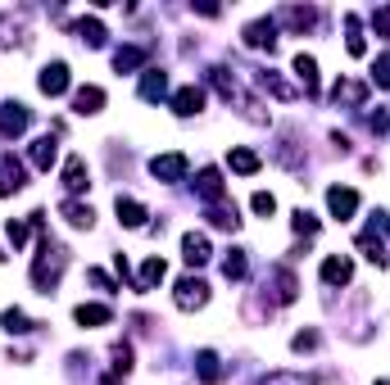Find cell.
Listing matches in <instances>:
<instances>
[{"instance_id": "obj_1", "label": "cell", "mask_w": 390, "mask_h": 385, "mask_svg": "<svg viewBox=\"0 0 390 385\" xmlns=\"http://www.w3.org/2000/svg\"><path fill=\"white\" fill-rule=\"evenodd\" d=\"M150 172L159 181H181V177H186V154H159V159H150Z\"/></svg>"}, {"instance_id": "obj_2", "label": "cell", "mask_w": 390, "mask_h": 385, "mask_svg": "<svg viewBox=\"0 0 390 385\" xmlns=\"http://www.w3.org/2000/svg\"><path fill=\"white\" fill-rule=\"evenodd\" d=\"M204 300H209V285L204 281H195V277L177 281V308H204Z\"/></svg>"}, {"instance_id": "obj_3", "label": "cell", "mask_w": 390, "mask_h": 385, "mask_svg": "<svg viewBox=\"0 0 390 385\" xmlns=\"http://www.w3.org/2000/svg\"><path fill=\"white\" fill-rule=\"evenodd\" d=\"M36 82H41L46 95H64V91H68V64H46Z\"/></svg>"}, {"instance_id": "obj_4", "label": "cell", "mask_w": 390, "mask_h": 385, "mask_svg": "<svg viewBox=\"0 0 390 385\" xmlns=\"http://www.w3.org/2000/svg\"><path fill=\"white\" fill-rule=\"evenodd\" d=\"M327 209H332L336 218H349L359 209V195L349 191V186H332V191H327Z\"/></svg>"}, {"instance_id": "obj_5", "label": "cell", "mask_w": 390, "mask_h": 385, "mask_svg": "<svg viewBox=\"0 0 390 385\" xmlns=\"http://www.w3.org/2000/svg\"><path fill=\"white\" fill-rule=\"evenodd\" d=\"M28 122H32V114L23 105H0V132H5V136H19Z\"/></svg>"}, {"instance_id": "obj_6", "label": "cell", "mask_w": 390, "mask_h": 385, "mask_svg": "<svg viewBox=\"0 0 390 385\" xmlns=\"http://www.w3.org/2000/svg\"><path fill=\"white\" fill-rule=\"evenodd\" d=\"M181 258H186L191 268L209 263V241H204V236H195V231H186V236H181Z\"/></svg>"}, {"instance_id": "obj_7", "label": "cell", "mask_w": 390, "mask_h": 385, "mask_svg": "<svg viewBox=\"0 0 390 385\" xmlns=\"http://www.w3.org/2000/svg\"><path fill=\"white\" fill-rule=\"evenodd\" d=\"M173 109H177L181 118L200 114V109H204V91H200V86H181V91L173 95Z\"/></svg>"}, {"instance_id": "obj_8", "label": "cell", "mask_w": 390, "mask_h": 385, "mask_svg": "<svg viewBox=\"0 0 390 385\" xmlns=\"http://www.w3.org/2000/svg\"><path fill=\"white\" fill-rule=\"evenodd\" d=\"M349 277H354V268H349V258L332 254V258H327V263H322V281H327V285H345Z\"/></svg>"}, {"instance_id": "obj_9", "label": "cell", "mask_w": 390, "mask_h": 385, "mask_svg": "<svg viewBox=\"0 0 390 385\" xmlns=\"http://www.w3.org/2000/svg\"><path fill=\"white\" fill-rule=\"evenodd\" d=\"M100 105H105L100 86H82V91L73 95V109H78V114H100Z\"/></svg>"}, {"instance_id": "obj_10", "label": "cell", "mask_w": 390, "mask_h": 385, "mask_svg": "<svg viewBox=\"0 0 390 385\" xmlns=\"http://www.w3.org/2000/svg\"><path fill=\"white\" fill-rule=\"evenodd\" d=\"M359 250H363V258H368V263L386 268V245L376 241V231H363V236H359Z\"/></svg>"}, {"instance_id": "obj_11", "label": "cell", "mask_w": 390, "mask_h": 385, "mask_svg": "<svg viewBox=\"0 0 390 385\" xmlns=\"http://www.w3.org/2000/svg\"><path fill=\"white\" fill-rule=\"evenodd\" d=\"M164 91H168V78H164L159 68H145V78H141V95H145V100H159Z\"/></svg>"}, {"instance_id": "obj_12", "label": "cell", "mask_w": 390, "mask_h": 385, "mask_svg": "<svg viewBox=\"0 0 390 385\" xmlns=\"http://www.w3.org/2000/svg\"><path fill=\"white\" fill-rule=\"evenodd\" d=\"M295 78L304 82V91H309V95L318 91V64H313L309 55H295Z\"/></svg>"}, {"instance_id": "obj_13", "label": "cell", "mask_w": 390, "mask_h": 385, "mask_svg": "<svg viewBox=\"0 0 390 385\" xmlns=\"http://www.w3.org/2000/svg\"><path fill=\"white\" fill-rule=\"evenodd\" d=\"M273 32H277V23H273V19H263V23H250V28H246V41H250V46H273V41H277Z\"/></svg>"}, {"instance_id": "obj_14", "label": "cell", "mask_w": 390, "mask_h": 385, "mask_svg": "<svg viewBox=\"0 0 390 385\" xmlns=\"http://www.w3.org/2000/svg\"><path fill=\"white\" fill-rule=\"evenodd\" d=\"M73 317H78L82 327H105V322H109V308H105V304H78V313H73Z\"/></svg>"}, {"instance_id": "obj_15", "label": "cell", "mask_w": 390, "mask_h": 385, "mask_svg": "<svg viewBox=\"0 0 390 385\" xmlns=\"http://www.w3.org/2000/svg\"><path fill=\"white\" fill-rule=\"evenodd\" d=\"M200 195H204V200H223V172H218V168L200 172Z\"/></svg>"}, {"instance_id": "obj_16", "label": "cell", "mask_w": 390, "mask_h": 385, "mask_svg": "<svg viewBox=\"0 0 390 385\" xmlns=\"http://www.w3.org/2000/svg\"><path fill=\"white\" fill-rule=\"evenodd\" d=\"M55 154H59L55 136H41V141L32 145V164H36V168H51V164H55Z\"/></svg>"}, {"instance_id": "obj_17", "label": "cell", "mask_w": 390, "mask_h": 385, "mask_svg": "<svg viewBox=\"0 0 390 385\" xmlns=\"http://www.w3.org/2000/svg\"><path fill=\"white\" fill-rule=\"evenodd\" d=\"M64 186H68V191H82V186H87V164H82L78 154L64 164Z\"/></svg>"}, {"instance_id": "obj_18", "label": "cell", "mask_w": 390, "mask_h": 385, "mask_svg": "<svg viewBox=\"0 0 390 385\" xmlns=\"http://www.w3.org/2000/svg\"><path fill=\"white\" fill-rule=\"evenodd\" d=\"M168 277V268H164V258H150V263L141 268V281H137V290H150V285H159Z\"/></svg>"}, {"instance_id": "obj_19", "label": "cell", "mask_w": 390, "mask_h": 385, "mask_svg": "<svg viewBox=\"0 0 390 385\" xmlns=\"http://www.w3.org/2000/svg\"><path fill=\"white\" fill-rule=\"evenodd\" d=\"M118 222H123V227H141V222H145V209H141L137 200H123V195H118Z\"/></svg>"}, {"instance_id": "obj_20", "label": "cell", "mask_w": 390, "mask_h": 385, "mask_svg": "<svg viewBox=\"0 0 390 385\" xmlns=\"http://www.w3.org/2000/svg\"><path fill=\"white\" fill-rule=\"evenodd\" d=\"M227 164H231V172H246V177H250V172H259V154H254V150H231Z\"/></svg>"}, {"instance_id": "obj_21", "label": "cell", "mask_w": 390, "mask_h": 385, "mask_svg": "<svg viewBox=\"0 0 390 385\" xmlns=\"http://www.w3.org/2000/svg\"><path fill=\"white\" fill-rule=\"evenodd\" d=\"M145 64V51H137V46H123V51L114 55V68L118 73H132V68H141Z\"/></svg>"}, {"instance_id": "obj_22", "label": "cell", "mask_w": 390, "mask_h": 385, "mask_svg": "<svg viewBox=\"0 0 390 385\" xmlns=\"http://www.w3.org/2000/svg\"><path fill=\"white\" fill-rule=\"evenodd\" d=\"M363 95H368V86L363 82H336V105H363Z\"/></svg>"}, {"instance_id": "obj_23", "label": "cell", "mask_w": 390, "mask_h": 385, "mask_svg": "<svg viewBox=\"0 0 390 385\" xmlns=\"http://www.w3.org/2000/svg\"><path fill=\"white\" fill-rule=\"evenodd\" d=\"M64 218L73 222V227H91V222H95V213H91V204H64Z\"/></svg>"}, {"instance_id": "obj_24", "label": "cell", "mask_w": 390, "mask_h": 385, "mask_svg": "<svg viewBox=\"0 0 390 385\" xmlns=\"http://www.w3.org/2000/svg\"><path fill=\"white\" fill-rule=\"evenodd\" d=\"M209 218H214V227H223V231H236V222H241L231 204H214V213H209Z\"/></svg>"}, {"instance_id": "obj_25", "label": "cell", "mask_w": 390, "mask_h": 385, "mask_svg": "<svg viewBox=\"0 0 390 385\" xmlns=\"http://www.w3.org/2000/svg\"><path fill=\"white\" fill-rule=\"evenodd\" d=\"M78 32H82V41H87V46H105V28H100L95 19H82Z\"/></svg>"}, {"instance_id": "obj_26", "label": "cell", "mask_w": 390, "mask_h": 385, "mask_svg": "<svg viewBox=\"0 0 390 385\" xmlns=\"http://www.w3.org/2000/svg\"><path fill=\"white\" fill-rule=\"evenodd\" d=\"M223 272H227L231 281H241V277H246V254H241V250H231V254L223 258Z\"/></svg>"}, {"instance_id": "obj_27", "label": "cell", "mask_w": 390, "mask_h": 385, "mask_svg": "<svg viewBox=\"0 0 390 385\" xmlns=\"http://www.w3.org/2000/svg\"><path fill=\"white\" fill-rule=\"evenodd\" d=\"M195 363H200V381H209V385H214V381H218V358H214V354H209V349H204V354H200V358H195Z\"/></svg>"}, {"instance_id": "obj_28", "label": "cell", "mask_w": 390, "mask_h": 385, "mask_svg": "<svg viewBox=\"0 0 390 385\" xmlns=\"http://www.w3.org/2000/svg\"><path fill=\"white\" fill-rule=\"evenodd\" d=\"M250 204H254V213H263V218H273V213H277V200H273L268 191H259V195H254Z\"/></svg>"}, {"instance_id": "obj_29", "label": "cell", "mask_w": 390, "mask_h": 385, "mask_svg": "<svg viewBox=\"0 0 390 385\" xmlns=\"http://www.w3.org/2000/svg\"><path fill=\"white\" fill-rule=\"evenodd\" d=\"M0 322H5V331H32V322H28V317H23V313H19V308H9V313H5V317H0Z\"/></svg>"}, {"instance_id": "obj_30", "label": "cell", "mask_w": 390, "mask_h": 385, "mask_svg": "<svg viewBox=\"0 0 390 385\" xmlns=\"http://www.w3.org/2000/svg\"><path fill=\"white\" fill-rule=\"evenodd\" d=\"M295 231H300V236H313V231H318V218L300 209V213H295Z\"/></svg>"}, {"instance_id": "obj_31", "label": "cell", "mask_w": 390, "mask_h": 385, "mask_svg": "<svg viewBox=\"0 0 390 385\" xmlns=\"http://www.w3.org/2000/svg\"><path fill=\"white\" fill-rule=\"evenodd\" d=\"M372 78H376V86H390V55H381L372 64Z\"/></svg>"}, {"instance_id": "obj_32", "label": "cell", "mask_w": 390, "mask_h": 385, "mask_svg": "<svg viewBox=\"0 0 390 385\" xmlns=\"http://www.w3.org/2000/svg\"><path fill=\"white\" fill-rule=\"evenodd\" d=\"M263 385H309V376H268Z\"/></svg>"}, {"instance_id": "obj_33", "label": "cell", "mask_w": 390, "mask_h": 385, "mask_svg": "<svg viewBox=\"0 0 390 385\" xmlns=\"http://www.w3.org/2000/svg\"><path fill=\"white\" fill-rule=\"evenodd\" d=\"M9 241L23 245V241H28V227H23V222H9Z\"/></svg>"}, {"instance_id": "obj_34", "label": "cell", "mask_w": 390, "mask_h": 385, "mask_svg": "<svg viewBox=\"0 0 390 385\" xmlns=\"http://www.w3.org/2000/svg\"><path fill=\"white\" fill-rule=\"evenodd\" d=\"M372 23H376V28H381V32L390 36V9H376V14H372Z\"/></svg>"}, {"instance_id": "obj_35", "label": "cell", "mask_w": 390, "mask_h": 385, "mask_svg": "<svg viewBox=\"0 0 390 385\" xmlns=\"http://www.w3.org/2000/svg\"><path fill=\"white\" fill-rule=\"evenodd\" d=\"M313 344H318V335H313V331H304V335H295V349H313Z\"/></svg>"}, {"instance_id": "obj_36", "label": "cell", "mask_w": 390, "mask_h": 385, "mask_svg": "<svg viewBox=\"0 0 390 385\" xmlns=\"http://www.w3.org/2000/svg\"><path fill=\"white\" fill-rule=\"evenodd\" d=\"M376 218H381V222H386V231H390V213H376Z\"/></svg>"}]
</instances>
